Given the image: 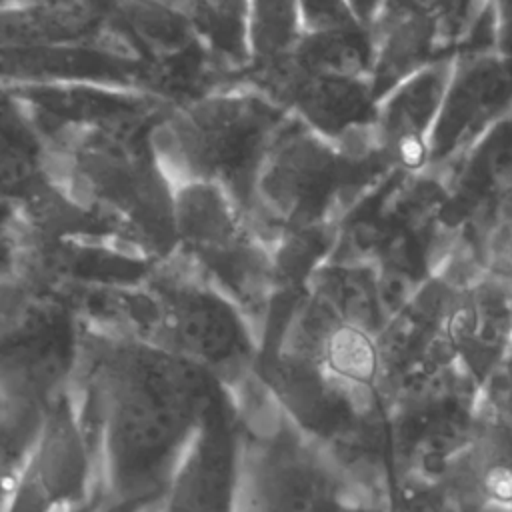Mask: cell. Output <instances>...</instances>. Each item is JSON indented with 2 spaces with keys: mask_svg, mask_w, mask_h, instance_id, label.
<instances>
[{
  "mask_svg": "<svg viewBox=\"0 0 512 512\" xmlns=\"http://www.w3.org/2000/svg\"><path fill=\"white\" fill-rule=\"evenodd\" d=\"M82 324L70 390L96 458V512H154L222 384L142 338Z\"/></svg>",
  "mask_w": 512,
  "mask_h": 512,
  "instance_id": "cell-1",
  "label": "cell"
},
{
  "mask_svg": "<svg viewBox=\"0 0 512 512\" xmlns=\"http://www.w3.org/2000/svg\"><path fill=\"white\" fill-rule=\"evenodd\" d=\"M82 316L196 364L230 394L256 376L260 336L252 320L184 256L138 284L94 290Z\"/></svg>",
  "mask_w": 512,
  "mask_h": 512,
  "instance_id": "cell-2",
  "label": "cell"
},
{
  "mask_svg": "<svg viewBox=\"0 0 512 512\" xmlns=\"http://www.w3.org/2000/svg\"><path fill=\"white\" fill-rule=\"evenodd\" d=\"M292 116L262 90L206 94L160 122L150 136L168 184L212 182L250 212L256 174Z\"/></svg>",
  "mask_w": 512,
  "mask_h": 512,
  "instance_id": "cell-3",
  "label": "cell"
},
{
  "mask_svg": "<svg viewBox=\"0 0 512 512\" xmlns=\"http://www.w3.org/2000/svg\"><path fill=\"white\" fill-rule=\"evenodd\" d=\"M232 398L240 418L242 494L254 512H358L372 504L332 452L284 414L258 376Z\"/></svg>",
  "mask_w": 512,
  "mask_h": 512,
  "instance_id": "cell-4",
  "label": "cell"
},
{
  "mask_svg": "<svg viewBox=\"0 0 512 512\" xmlns=\"http://www.w3.org/2000/svg\"><path fill=\"white\" fill-rule=\"evenodd\" d=\"M374 150H352L292 116L256 174L250 224L268 244L288 232L332 224L330 216ZM262 236V234H260Z\"/></svg>",
  "mask_w": 512,
  "mask_h": 512,
  "instance_id": "cell-5",
  "label": "cell"
},
{
  "mask_svg": "<svg viewBox=\"0 0 512 512\" xmlns=\"http://www.w3.org/2000/svg\"><path fill=\"white\" fill-rule=\"evenodd\" d=\"M82 328L68 300L16 278L0 320V386L48 406L72 386Z\"/></svg>",
  "mask_w": 512,
  "mask_h": 512,
  "instance_id": "cell-6",
  "label": "cell"
},
{
  "mask_svg": "<svg viewBox=\"0 0 512 512\" xmlns=\"http://www.w3.org/2000/svg\"><path fill=\"white\" fill-rule=\"evenodd\" d=\"M98 470L72 390L48 406L36 446L6 512H66L92 498Z\"/></svg>",
  "mask_w": 512,
  "mask_h": 512,
  "instance_id": "cell-7",
  "label": "cell"
},
{
  "mask_svg": "<svg viewBox=\"0 0 512 512\" xmlns=\"http://www.w3.org/2000/svg\"><path fill=\"white\" fill-rule=\"evenodd\" d=\"M240 456L238 410L220 386L154 512H238Z\"/></svg>",
  "mask_w": 512,
  "mask_h": 512,
  "instance_id": "cell-8",
  "label": "cell"
},
{
  "mask_svg": "<svg viewBox=\"0 0 512 512\" xmlns=\"http://www.w3.org/2000/svg\"><path fill=\"white\" fill-rule=\"evenodd\" d=\"M512 110V54L474 50L454 56L430 138L428 170L454 164L474 140Z\"/></svg>",
  "mask_w": 512,
  "mask_h": 512,
  "instance_id": "cell-9",
  "label": "cell"
},
{
  "mask_svg": "<svg viewBox=\"0 0 512 512\" xmlns=\"http://www.w3.org/2000/svg\"><path fill=\"white\" fill-rule=\"evenodd\" d=\"M452 64L454 54L438 56L376 100L372 144L388 168L404 176L428 170L430 138Z\"/></svg>",
  "mask_w": 512,
  "mask_h": 512,
  "instance_id": "cell-10",
  "label": "cell"
},
{
  "mask_svg": "<svg viewBox=\"0 0 512 512\" xmlns=\"http://www.w3.org/2000/svg\"><path fill=\"white\" fill-rule=\"evenodd\" d=\"M442 336L482 388L512 346V290L486 274L464 286L450 284Z\"/></svg>",
  "mask_w": 512,
  "mask_h": 512,
  "instance_id": "cell-11",
  "label": "cell"
},
{
  "mask_svg": "<svg viewBox=\"0 0 512 512\" xmlns=\"http://www.w3.org/2000/svg\"><path fill=\"white\" fill-rule=\"evenodd\" d=\"M438 484L458 512H512V428L482 398L470 438Z\"/></svg>",
  "mask_w": 512,
  "mask_h": 512,
  "instance_id": "cell-12",
  "label": "cell"
},
{
  "mask_svg": "<svg viewBox=\"0 0 512 512\" xmlns=\"http://www.w3.org/2000/svg\"><path fill=\"white\" fill-rule=\"evenodd\" d=\"M448 296L450 284L440 274H432L376 334L384 392L440 336Z\"/></svg>",
  "mask_w": 512,
  "mask_h": 512,
  "instance_id": "cell-13",
  "label": "cell"
},
{
  "mask_svg": "<svg viewBox=\"0 0 512 512\" xmlns=\"http://www.w3.org/2000/svg\"><path fill=\"white\" fill-rule=\"evenodd\" d=\"M284 58L306 74L370 78L374 64V42L368 26L322 34H302L296 46Z\"/></svg>",
  "mask_w": 512,
  "mask_h": 512,
  "instance_id": "cell-14",
  "label": "cell"
},
{
  "mask_svg": "<svg viewBox=\"0 0 512 512\" xmlns=\"http://www.w3.org/2000/svg\"><path fill=\"white\" fill-rule=\"evenodd\" d=\"M196 40L216 60L248 66V0H174Z\"/></svg>",
  "mask_w": 512,
  "mask_h": 512,
  "instance_id": "cell-15",
  "label": "cell"
},
{
  "mask_svg": "<svg viewBox=\"0 0 512 512\" xmlns=\"http://www.w3.org/2000/svg\"><path fill=\"white\" fill-rule=\"evenodd\" d=\"M46 406L0 386V512L16 492L42 430Z\"/></svg>",
  "mask_w": 512,
  "mask_h": 512,
  "instance_id": "cell-16",
  "label": "cell"
},
{
  "mask_svg": "<svg viewBox=\"0 0 512 512\" xmlns=\"http://www.w3.org/2000/svg\"><path fill=\"white\" fill-rule=\"evenodd\" d=\"M42 130L30 106L18 96L0 88V184L10 186L28 180L44 166L48 152Z\"/></svg>",
  "mask_w": 512,
  "mask_h": 512,
  "instance_id": "cell-17",
  "label": "cell"
},
{
  "mask_svg": "<svg viewBox=\"0 0 512 512\" xmlns=\"http://www.w3.org/2000/svg\"><path fill=\"white\" fill-rule=\"evenodd\" d=\"M300 36L298 0H248V64L254 70L290 54Z\"/></svg>",
  "mask_w": 512,
  "mask_h": 512,
  "instance_id": "cell-18",
  "label": "cell"
},
{
  "mask_svg": "<svg viewBox=\"0 0 512 512\" xmlns=\"http://www.w3.org/2000/svg\"><path fill=\"white\" fill-rule=\"evenodd\" d=\"M476 0H378L368 22L380 16L416 18L434 24L448 34L450 24H464Z\"/></svg>",
  "mask_w": 512,
  "mask_h": 512,
  "instance_id": "cell-19",
  "label": "cell"
},
{
  "mask_svg": "<svg viewBox=\"0 0 512 512\" xmlns=\"http://www.w3.org/2000/svg\"><path fill=\"white\" fill-rule=\"evenodd\" d=\"M480 268L492 280L512 290V212H504L482 228Z\"/></svg>",
  "mask_w": 512,
  "mask_h": 512,
  "instance_id": "cell-20",
  "label": "cell"
},
{
  "mask_svg": "<svg viewBox=\"0 0 512 512\" xmlns=\"http://www.w3.org/2000/svg\"><path fill=\"white\" fill-rule=\"evenodd\" d=\"M302 34H322L368 26L348 0H298Z\"/></svg>",
  "mask_w": 512,
  "mask_h": 512,
  "instance_id": "cell-21",
  "label": "cell"
},
{
  "mask_svg": "<svg viewBox=\"0 0 512 512\" xmlns=\"http://www.w3.org/2000/svg\"><path fill=\"white\" fill-rule=\"evenodd\" d=\"M394 512H458L446 490L418 476H404L396 480L392 492Z\"/></svg>",
  "mask_w": 512,
  "mask_h": 512,
  "instance_id": "cell-22",
  "label": "cell"
},
{
  "mask_svg": "<svg viewBox=\"0 0 512 512\" xmlns=\"http://www.w3.org/2000/svg\"><path fill=\"white\" fill-rule=\"evenodd\" d=\"M492 18L496 50L506 52L512 42V0H486Z\"/></svg>",
  "mask_w": 512,
  "mask_h": 512,
  "instance_id": "cell-23",
  "label": "cell"
},
{
  "mask_svg": "<svg viewBox=\"0 0 512 512\" xmlns=\"http://www.w3.org/2000/svg\"><path fill=\"white\" fill-rule=\"evenodd\" d=\"M12 288H14V278H10V276H0V320H2V314H4L6 304H8V300H10Z\"/></svg>",
  "mask_w": 512,
  "mask_h": 512,
  "instance_id": "cell-24",
  "label": "cell"
},
{
  "mask_svg": "<svg viewBox=\"0 0 512 512\" xmlns=\"http://www.w3.org/2000/svg\"><path fill=\"white\" fill-rule=\"evenodd\" d=\"M348 2H350L352 8L356 10V14L368 24V18H370V14H372V10H374L376 0H348Z\"/></svg>",
  "mask_w": 512,
  "mask_h": 512,
  "instance_id": "cell-25",
  "label": "cell"
},
{
  "mask_svg": "<svg viewBox=\"0 0 512 512\" xmlns=\"http://www.w3.org/2000/svg\"><path fill=\"white\" fill-rule=\"evenodd\" d=\"M358 512H394V510H392V502L390 500H382V502L366 504Z\"/></svg>",
  "mask_w": 512,
  "mask_h": 512,
  "instance_id": "cell-26",
  "label": "cell"
},
{
  "mask_svg": "<svg viewBox=\"0 0 512 512\" xmlns=\"http://www.w3.org/2000/svg\"><path fill=\"white\" fill-rule=\"evenodd\" d=\"M68 512H96V500H94V496H92L88 502H84V504H80V506H76V508H70Z\"/></svg>",
  "mask_w": 512,
  "mask_h": 512,
  "instance_id": "cell-27",
  "label": "cell"
},
{
  "mask_svg": "<svg viewBox=\"0 0 512 512\" xmlns=\"http://www.w3.org/2000/svg\"><path fill=\"white\" fill-rule=\"evenodd\" d=\"M28 4H72L78 0H26Z\"/></svg>",
  "mask_w": 512,
  "mask_h": 512,
  "instance_id": "cell-28",
  "label": "cell"
},
{
  "mask_svg": "<svg viewBox=\"0 0 512 512\" xmlns=\"http://www.w3.org/2000/svg\"><path fill=\"white\" fill-rule=\"evenodd\" d=\"M238 512H254V510H252V506L248 504V500L244 498L242 490H240V502H238Z\"/></svg>",
  "mask_w": 512,
  "mask_h": 512,
  "instance_id": "cell-29",
  "label": "cell"
},
{
  "mask_svg": "<svg viewBox=\"0 0 512 512\" xmlns=\"http://www.w3.org/2000/svg\"><path fill=\"white\" fill-rule=\"evenodd\" d=\"M376 4H378V0H376ZM376 4H374V6H376Z\"/></svg>",
  "mask_w": 512,
  "mask_h": 512,
  "instance_id": "cell-30",
  "label": "cell"
},
{
  "mask_svg": "<svg viewBox=\"0 0 512 512\" xmlns=\"http://www.w3.org/2000/svg\"><path fill=\"white\" fill-rule=\"evenodd\" d=\"M66 512H68V510H66Z\"/></svg>",
  "mask_w": 512,
  "mask_h": 512,
  "instance_id": "cell-31",
  "label": "cell"
}]
</instances>
